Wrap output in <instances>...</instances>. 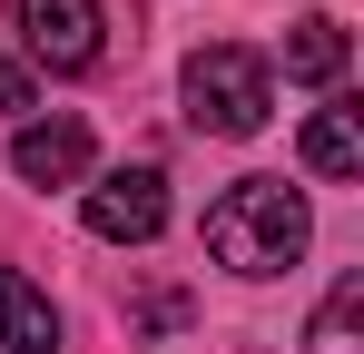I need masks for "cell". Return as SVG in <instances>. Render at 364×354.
Returning a JSON list of instances; mask_svg holds the SVG:
<instances>
[{"instance_id": "1", "label": "cell", "mask_w": 364, "mask_h": 354, "mask_svg": "<svg viewBox=\"0 0 364 354\" xmlns=\"http://www.w3.org/2000/svg\"><path fill=\"white\" fill-rule=\"evenodd\" d=\"M305 236H315V217H305V197L286 187V177H237L217 207H207V256L227 266V276H286L305 256Z\"/></svg>"}, {"instance_id": "2", "label": "cell", "mask_w": 364, "mask_h": 354, "mask_svg": "<svg viewBox=\"0 0 364 354\" xmlns=\"http://www.w3.org/2000/svg\"><path fill=\"white\" fill-rule=\"evenodd\" d=\"M276 109V69L237 40H207V50L187 59V118H197V138H256Z\"/></svg>"}, {"instance_id": "3", "label": "cell", "mask_w": 364, "mask_h": 354, "mask_svg": "<svg viewBox=\"0 0 364 354\" xmlns=\"http://www.w3.org/2000/svg\"><path fill=\"white\" fill-rule=\"evenodd\" d=\"M20 50L40 69H60V79H79L109 50V10L99 0H20Z\"/></svg>"}, {"instance_id": "4", "label": "cell", "mask_w": 364, "mask_h": 354, "mask_svg": "<svg viewBox=\"0 0 364 354\" xmlns=\"http://www.w3.org/2000/svg\"><path fill=\"white\" fill-rule=\"evenodd\" d=\"M158 227H168V177H158V168H109L99 187H89V236L148 246Z\"/></svg>"}, {"instance_id": "5", "label": "cell", "mask_w": 364, "mask_h": 354, "mask_svg": "<svg viewBox=\"0 0 364 354\" xmlns=\"http://www.w3.org/2000/svg\"><path fill=\"white\" fill-rule=\"evenodd\" d=\"M10 177L20 187H79L89 177V128L79 118H30L10 138Z\"/></svg>"}, {"instance_id": "6", "label": "cell", "mask_w": 364, "mask_h": 354, "mask_svg": "<svg viewBox=\"0 0 364 354\" xmlns=\"http://www.w3.org/2000/svg\"><path fill=\"white\" fill-rule=\"evenodd\" d=\"M0 354H60V305L20 266H0Z\"/></svg>"}, {"instance_id": "7", "label": "cell", "mask_w": 364, "mask_h": 354, "mask_svg": "<svg viewBox=\"0 0 364 354\" xmlns=\"http://www.w3.org/2000/svg\"><path fill=\"white\" fill-rule=\"evenodd\" d=\"M305 168L315 177H364V118L345 109V99L305 118Z\"/></svg>"}, {"instance_id": "8", "label": "cell", "mask_w": 364, "mask_h": 354, "mask_svg": "<svg viewBox=\"0 0 364 354\" xmlns=\"http://www.w3.org/2000/svg\"><path fill=\"white\" fill-rule=\"evenodd\" d=\"M286 79L335 89V79H345V20H325V10H315V20H296V30H286Z\"/></svg>"}, {"instance_id": "9", "label": "cell", "mask_w": 364, "mask_h": 354, "mask_svg": "<svg viewBox=\"0 0 364 354\" xmlns=\"http://www.w3.org/2000/svg\"><path fill=\"white\" fill-rule=\"evenodd\" d=\"M305 354H364V276H345V286L315 305V325H305Z\"/></svg>"}, {"instance_id": "10", "label": "cell", "mask_w": 364, "mask_h": 354, "mask_svg": "<svg viewBox=\"0 0 364 354\" xmlns=\"http://www.w3.org/2000/svg\"><path fill=\"white\" fill-rule=\"evenodd\" d=\"M20 109H30V59L0 50V118H20Z\"/></svg>"}]
</instances>
